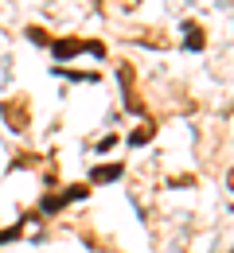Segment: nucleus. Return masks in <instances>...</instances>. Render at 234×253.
Wrapping results in <instances>:
<instances>
[{"instance_id": "1", "label": "nucleus", "mask_w": 234, "mask_h": 253, "mask_svg": "<svg viewBox=\"0 0 234 253\" xmlns=\"http://www.w3.org/2000/svg\"><path fill=\"white\" fill-rule=\"evenodd\" d=\"M47 47H51V55H55L59 63L70 59V55H82V51H90L94 59H105V47H101L98 39H78V35H70V39H51Z\"/></svg>"}, {"instance_id": "2", "label": "nucleus", "mask_w": 234, "mask_h": 253, "mask_svg": "<svg viewBox=\"0 0 234 253\" xmlns=\"http://www.w3.org/2000/svg\"><path fill=\"white\" fill-rule=\"evenodd\" d=\"M86 195H90V187H86V183H74V187H67L63 195H47V199L39 203V211H43V214H55V211H63L67 203H82Z\"/></svg>"}, {"instance_id": "3", "label": "nucleus", "mask_w": 234, "mask_h": 253, "mask_svg": "<svg viewBox=\"0 0 234 253\" xmlns=\"http://www.w3.org/2000/svg\"><path fill=\"white\" fill-rule=\"evenodd\" d=\"M184 35H187V39H184V51H203V47H207V32H203L195 20L184 24Z\"/></svg>"}, {"instance_id": "4", "label": "nucleus", "mask_w": 234, "mask_h": 253, "mask_svg": "<svg viewBox=\"0 0 234 253\" xmlns=\"http://www.w3.org/2000/svg\"><path fill=\"white\" fill-rule=\"evenodd\" d=\"M121 175H125V168H121V164H98L90 179H94V183H113V179H121Z\"/></svg>"}, {"instance_id": "5", "label": "nucleus", "mask_w": 234, "mask_h": 253, "mask_svg": "<svg viewBox=\"0 0 234 253\" xmlns=\"http://www.w3.org/2000/svg\"><path fill=\"white\" fill-rule=\"evenodd\" d=\"M152 136H156V128H152V125H137L133 132H129V144H133V148H140V144H148Z\"/></svg>"}, {"instance_id": "6", "label": "nucleus", "mask_w": 234, "mask_h": 253, "mask_svg": "<svg viewBox=\"0 0 234 253\" xmlns=\"http://www.w3.org/2000/svg\"><path fill=\"white\" fill-rule=\"evenodd\" d=\"M20 230H24L20 222H16V226H8V230H0V246H4V242H12V238H20Z\"/></svg>"}, {"instance_id": "7", "label": "nucleus", "mask_w": 234, "mask_h": 253, "mask_svg": "<svg viewBox=\"0 0 234 253\" xmlns=\"http://www.w3.org/2000/svg\"><path fill=\"white\" fill-rule=\"evenodd\" d=\"M113 144H117V132H109V136H101V140H98V152H109Z\"/></svg>"}]
</instances>
